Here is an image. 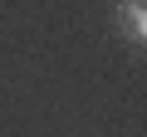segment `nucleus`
<instances>
[{"label": "nucleus", "instance_id": "f257e3e1", "mask_svg": "<svg viewBox=\"0 0 147 137\" xmlns=\"http://www.w3.org/2000/svg\"><path fill=\"white\" fill-rule=\"evenodd\" d=\"M118 30H123L132 44L147 39V5H142V0H118Z\"/></svg>", "mask_w": 147, "mask_h": 137}]
</instances>
